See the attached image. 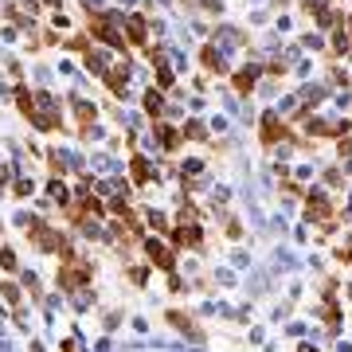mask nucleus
<instances>
[{"label":"nucleus","instance_id":"1","mask_svg":"<svg viewBox=\"0 0 352 352\" xmlns=\"http://www.w3.org/2000/svg\"><path fill=\"white\" fill-rule=\"evenodd\" d=\"M24 223V231H28V243L36 247V251H43V254H59V243L67 239V235H59V227H51L43 215H28V219H20Z\"/></svg>","mask_w":352,"mask_h":352},{"label":"nucleus","instance_id":"2","mask_svg":"<svg viewBox=\"0 0 352 352\" xmlns=\"http://www.w3.org/2000/svg\"><path fill=\"white\" fill-rule=\"evenodd\" d=\"M90 278H94V266H90L82 254H78L75 263H59V270H55L59 289H63V294H71V298H75V294H82V289L90 286Z\"/></svg>","mask_w":352,"mask_h":352},{"label":"nucleus","instance_id":"3","mask_svg":"<svg viewBox=\"0 0 352 352\" xmlns=\"http://www.w3.org/2000/svg\"><path fill=\"white\" fill-rule=\"evenodd\" d=\"M258 141H263V149H278V145L294 141V129H289V122L278 110H266L263 122H258Z\"/></svg>","mask_w":352,"mask_h":352},{"label":"nucleus","instance_id":"4","mask_svg":"<svg viewBox=\"0 0 352 352\" xmlns=\"http://www.w3.org/2000/svg\"><path fill=\"white\" fill-rule=\"evenodd\" d=\"M36 129L39 133L63 129V106H59V98L47 94V90H36Z\"/></svg>","mask_w":352,"mask_h":352},{"label":"nucleus","instance_id":"5","mask_svg":"<svg viewBox=\"0 0 352 352\" xmlns=\"http://www.w3.org/2000/svg\"><path fill=\"white\" fill-rule=\"evenodd\" d=\"M305 219L317 223V227H333L337 223V204H333V196L321 192V188L305 192Z\"/></svg>","mask_w":352,"mask_h":352},{"label":"nucleus","instance_id":"6","mask_svg":"<svg viewBox=\"0 0 352 352\" xmlns=\"http://www.w3.org/2000/svg\"><path fill=\"white\" fill-rule=\"evenodd\" d=\"M141 251H145V263H149L153 270H164V274L176 270V247L173 243L157 239V235H145V239H141Z\"/></svg>","mask_w":352,"mask_h":352},{"label":"nucleus","instance_id":"7","mask_svg":"<svg viewBox=\"0 0 352 352\" xmlns=\"http://www.w3.org/2000/svg\"><path fill=\"white\" fill-rule=\"evenodd\" d=\"M153 145H157V149L161 153H168V157H173V153H180V145H184V129L180 126H173V122H168V118H161V122H153Z\"/></svg>","mask_w":352,"mask_h":352},{"label":"nucleus","instance_id":"8","mask_svg":"<svg viewBox=\"0 0 352 352\" xmlns=\"http://www.w3.org/2000/svg\"><path fill=\"white\" fill-rule=\"evenodd\" d=\"M200 67L208 71V75H219V78H231V63H227V51L219 47V43H204L200 47Z\"/></svg>","mask_w":352,"mask_h":352},{"label":"nucleus","instance_id":"9","mask_svg":"<svg viewBox=\"0 0 352 352\" xmlns=\"http://www.w3.org/2000/svg\"><path fill=\"white\" fill-rule=\"evenodd\" d=\"M149 32H153V24H149V16L145 12H129L126 16V43L129 47H149Z\"/></svg>","mask_w":352,"mask_h":352},{"label":"nucleus","instance_id":"10","mask_svg":"<svg viewBox=\"0 0 352 352\" xmlns=\"http://www.w3.org/2000/svg\"><path fill=\"white\" fill-rule=\"evenodd\" d=\"M263 75H266V63H243L239 71H231V87H235V94H254Z\"/></svg>","mask_w":352,"mask_h":352},{"label":"nucleus","instance_id":"11","mask_svg":"<svg viewBox=\"0 0 352 352\" xmlns=\"http://www.w3.org/2000/svg\"><path fill=\"white\" fill-rule=\"evenodd\" d=\"M168 90H161V87H145V94H141V110L149 113L153 122H161L164 113H168V98H164Z\"/></svg>","mask_w":352,"mask_h":352},{"label":"nucleus","instance_id":"12","mask_svg":"<svg viewBox=\"0 0 352 352\" xmlns=\"http://www.w3.org/2000/svg\"><path fill=\"white\" fill-rule=\"evenodd\" d=\"M168 325H173L176 333H184L188 340H196V344H204V340H208V337H204V329L196 325V321H192L184 309H168Z\"/></svg>","mask_w":352,"mask_h":352},{"label":"nucleus","instance_id":"13","mask_svg":"<svg viewBox=\"0 0 352 352\" xmlns=\"http://www.w3.org/2000/svg\"><path fill=\"white\" fill-rule=\"evenodd\" d=\"M71 106H75V122H78V129H82V138H90V126L98 122V106L87 102V98H75Z\"/></svg>","mask_w":352,"mask_h":352},{"label":"nucleus","instance_id":"14","mask_svg":"<svg viewBox=\"0 0 352 352\" xmlns=\"http://www.w3.org/2000/svg\"><path fill=\"white\" fill-rule=\"evenodd\" d=\"M16 110H20V118H24L28 126L36 129V94L28 87H16Z\"/></svg>","mask_w":352,"mask_h":352},{"label":"nucleus","instance_id":"15","mask_svg":"<svg viewBox=\"0 0 352 352\" xmlns=\"http://www.w3.org/2000/svg\"><path fill=\"white\" fill-rule=\"evenodd\" d=\"M212 43H219L223 51H231V47H243V43H247V36H243L239 28L219 24V28H215V39H212Z\"/></svg>","mask_w":352,"mask_h":352},{"label":"nucleus","instance_id":"16","mask_svg":"<svg viewBox=\"0 0 352 352\" xmlns=\"http://www.w3.org/2000/svg\"><path fill=\"white\" fill-rule=\"evenodd\" d=\"M129 180H133L138 188H145V184L153 180V168H149V161H145L141 153H133V157H129Z\"/></svg>","mask_w":352,"mask_h":352},{"label":"nucleus","instance_id":"17","mask_svg":"<svg viewBox=\"0 0 352 352\" xmlns=\"http://www.w3.org/2000/svg\"><path fill=\"white\" fill-rule=\"evenodd\" d=\"M153 87L176 90V71H173V63H157V67H153Z\"/></svg>","mask_w":352,"mask_h":352},{"label":"nucleus","instance_id":"18","mask_svg":"<svg viewBox=\"0 0 352 352\" xmlns=\"http://www.w3.org/2000/svg\"><path fill=\"white\" fill-rule=\"evenodd\" d=\"M141 219H145V227H153V231H161V235H168L173 231V223H168V215L157 212V208H145L141 212Z\"/></svg>","mask_w":352,"mask_h":352},{"label":"nucleus","instance_id":"19","mask_svg":"<svg viewBox=\"0 0 352 352\" xmlns=\"http://www.w3.org/2000/svg\"><path fill=\"white\" fill-rule=\"evenodd\" d=\"M329 47H333V55H349L352 39H349V28H344V24H340V28H333V32H329Z\"/></svg>","mask_w":352,"mask_h":352},{"label":"nucleus","instance_id":"20","mask_svg":"<svg viewBox=\"0 0 352 352\" xmlns=\"http://www.w3.org/2000/svg\"><path fill=\"white\" fill-rule=\"evenodd\" d=\"M47 196L59 204V208H67V204H71V192H67L63 176H51V180H47Z\"/></svg>","mask_w":352,"mask_h":352},{"label":"nucleus","instance_id":"21","mask_svg":"<svg viewBox=\"0 0 352 352\" xmlns=\"http://www.w3.org/2000/svg\"><path fill=\"white\" fill-rule=\"evenodd\" d=\"M0 298L12 305V309H20V286H16L12 278H0Z\"/></svg>","mask_w":352,"mask_h":352},{"label":"nucleus","instance_id":"22","mask_svg":"<svg viewBox=\"0 0 352 352\" xmlns=\"http://www.w3.org/2000/svg\"><path fill=\"white\" fill-rule=\"evenodd\" d=\"M180 129H184V141H208V129H204L200 118H188Z\"/></svg>","mask_w":352,"mask_h":352},{"label":"nucleus","instance_id":"23","mask_svg":"<svg viewBox=\"0 0 352 352\" xmlns=\"http://www.w3.org/2000/svg\"><path fill=\"white\" fill-rule=\"evenodd\" d=\"M0 270H4V274H16V270H20V263H16V251L8 247V243H0Z\"/></svg>","mask_w":352,"mask_h":352},{"label":"nucleus","instance_id":"24","mask_svg":"<svg viewBox=\"0 0 352 352\" xmlns=\"http://www.w3.org/2000/svg\"><path fill=\"white\" fill-rule=\"evenodd\" d=\"M8 192H12L16 200H28V196H32V192H36V184H32V180H28V176H16L12 184H8Z\"/></svg>","mask_w":352,"mask_h":352},{"label":"nucleus","instance_id":"25","mask_svg":"<svg viewBox=\"0 0 352 352\" xmlns=\"http://www.w3.org/2000/svg\"><path fill=\"white\" fill-rule=\"evenodd\" d=\"M43 157H47V168H51V176H63V173H67V161H63L67 153H59V149H47Z\"/></svg>","mask_w":352,"mask_h":352},{"label":"nucleus","instance_id":"26","mask_svg":"<svg viewBox=\"0 0 352 352\" xmlns=\"http://www.w3.org/2000/svg\"><path fill=\"white\" fill-rule=\"evenodd\" d=\"M149 270H153L149 263L145 266H129V282H133V286H149Z\"/></svg>","mask_w":352,"mask_h":352},{"label":"nucleus","instance_id":"27","mask_svg":"<svg viewBox=\"0 0 352 352\" xmlns=\"http://www.w3.org/2000/svg\"><path fill=\"white\" fill-rule=\"evenodd\" d=\"M325 184H329V188H344V173H340V164L325 168Z\"/></svg>","mask_w":352,"mask_h":352},{"label":"nucleus","instance_id":"28","mask_svg":"<svg viewBox=\"0 0 352 352\" xmlns=\"http://www.w3.org/2000/svg\"><path fill=\"white\" fill-rule=\"evenodd\" d=\"M24 289L32 294V302H43V286H39V278H36V274H28V278H24Z\"/></svg>","mask_w":352,"mask_h":352},{"label":"nucleus","instance_id":"29","mask_svg":"<svg viewBox=\"0 0 352 352\" xmlns=\"http://www.w3.org/2000/svg\"><path fill=\"white\" fill-rule=\"evenodd\" d=\"M337 258H340L344 266H352V247H340V251H337Z\"/></svg>","mask_w":352,"mask_h":352},{"label":"nucleus","instance_id":"30","mask_svg":"<svg viewBox=\"0 0 352 352\" xmlns=\"http://www.w3.org/2000/svg\"><path fill=\"white\" fill-rule=\"evenodd\" d=\"M168 289H173V294H180V289H184V282H180L176 274H168Z\"/></svg>","mask_w":352,"mask_h":352},{"label":"nucleus","instance_id":"31","mask_svg":"<svg viewBox=\"0 0 352 352\" xmlns=\"http://www.w3.org/2000/svg\"><path fill=\"white\" fill-rule=\"evenodd\" d=\"M298 352H317L314 344H298Z\"/></svg>","mask_w":352,"mask_h":352},{"label":"nucleus","instance_id":"32","mask_svg":"<svg viewBox=\"0 0 352 352\" xmlns=\"http://www.w3.org/2000/svg\"><path fill=\"white\" fill-rule=\"evenodd\" d=\"M0 184H8V168H0Z\"/></svg>","mask_w":352,"mask_h":352},{"label":"nucleus","instance_id":"33","mask_svg":"<svg viewBox=\"0 0 352 352\" xmlns=\"http://www.w3.org/2000/svg\"><path fill=\"white\" fill-rule=\"evenodd\" d=\"M344 28H349V39H352V16H344Z\"/></svg>","mask_w":352,"mask_h":352},{"label":"nucleus","instance_id":"34","mask_svg":"<svg viewBox=\"0 0 352 352\" xmlns=\"http://www.w3.org/2000/svg\"><path fill=\"white\" fill-rule=\"evenodd\" d=\"M43 4H51V8H55V4H59V0H43Z\"/></svg>","mask_w":352,"mask_h":352},{"label":"nucleus","instance_id":"35","mask_svg":"<svg viewBox=\"0 0 352 352\" xmlns=\"http://www.w3.org/2000/svg\"><path fill=\"white\" fill-rule=\"evenodd\" d=\"M32 352H43V349H39V344H32Z\"/></svg>","mask_w":352,"mask_h":352}]
</instances>
